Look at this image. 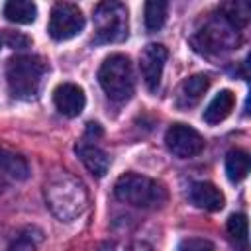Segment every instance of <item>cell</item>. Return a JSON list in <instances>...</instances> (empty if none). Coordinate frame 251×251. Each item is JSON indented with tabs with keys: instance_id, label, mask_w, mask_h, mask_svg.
I'll return each instance as SVG.
<instances>
[{
	"instance_id": "cell-15",
	"label": "cell",
	"mask_w": 251,
	"mask_h": 251,
	"mask_svg": "<svg viewBox=\"0 0 251 251\" xmlns=\"http://www.w3.org/2000/svg\"><path fill=\"white\" fill-rule=\"evenodd\" d=\"M0 171L10 175L16 180H24L29 175V167H27L25 159L16 155L14 151L6 149L4 145H0Z\"/></svg>"
},
{
	"instance_id": "cell-6",
	"label": "cell",
	"mask_w": 251,
	"mask_h": 251,
	"mask_svg": "<svg viewBox=\"0 0 251 251\" xmlns=\"http://www.w3.org/2000/svg\"><path fill=\"white\" fill-rule=\"evenodd\" d=\"M237 29H233L224 18L208 20L204 27L196 31L192 37L194 49L202 55H224L237 49Z\"/></svg>"
},
{
	"instance_id": "cell-14",
	"label": "cell",
	"mask_w": 251,
	"mask_h": 251,
	"mask_svg": "<svg viewBox=\"0 0 251 251\" xmlns=\"http://www.w3.org/2000/svg\"><path fill=\"white\" fill-rule=\"evenodd\" d=\"M233 106H235V94L231 90H220L210 100V104L206 106L202 118H204V122H208L212 126L214 124H220V122H224L231 114Z\"/></svg>"
},
{
	"instance_id": "cell-10",
	"label": "cell",
	"mask_w": 251,
	"mask_h": 251,
	"mask_svg": "<svg viewBox=\"0 0 251 251\" xmlns=\"http://www.w3.org/2000/svg\"><path fill=\"white\" fill-rule=\"evenodd\" d=\"M53 104L63 116L76 118L86 106V96H84V90L78 84L63 82L53 92Z\"/></svg>"
},
{
	"instance_id": "cell-2",
	"label": "cell",
	"mask_w": 251,
	"mask_h": 251,
	"mask_svg": "<svg viewBox=\"0 0 251 251\" xmlns=\"http://www.w3.org/2000/svg\"><path fill=\"white\" fill-rule=\"evenodd\" d=\"M45 76V63L35 55H18L10 59L6 80L12 96L20 100H33L39 94Z\"/></svg>"
},
{
	"instance_id": "cell-1",
	"label": "cell",
	"mask_w": 251,
	"mask_h": 251,
	"mask_svg": "<svg viewBox=\"0 0 251 251\" xmlns=\"http://www.w3.org/2000/svg\"><path fill=\"white\" fill-rule=\"evenodd\" d=\"M45 202L59 220L71 222L86 210L88 194L76 176L65 171H57L45 182Z\"/></svg>"
},
{
	"instance_id": "cell-21",
	"label": "cell",
	"mask_w": 251,
	"mask_h": 251,
	"mask_svg": "<svg viewBox=\"0 0 251 251\" xmlns=\"http://www.w3.org/2000/svg\"><path fill=\"white\" fill-rule=\"evenodd\" d=\"M224 20L233 27V29H241L247 25V20H249V6L245 2H229V4H224Z\"/></svg>"
},
{
	"instance_id": "cell-16",
	"label": "cell",
	"mask_w": 251,
	"mask_h": 251,
	"mask_svg": "<svg viewBox=\"0 0 251 251\" xmlns=\"http://www.w3.org/2000/svg\"><path fill=\"white\" fill-rule=\"evenodd\" d=\"M4 16L14 24H31L37 18V6L29 0H10L4 6Z\"/></svg>"
},
{
	"instance_id": "cell-12",
	"label": "cell",
	"mask_w": 251,
	"mask_h": 251,
	"mask_svg": "<svg viewBox=\"0 0 251 251\" xmlns=\"http://www.w3.org/2000/svg\"><path fill=\"white\" fill-rule=\"evenodd\" d=\"M188 198L190 202L200 208V210H206V212H218L224 208L226 204V198L222 194V190L218 186H214L212 182H194L188 190Z\"/></svg>"
},
{
	"instance_id": "cell-23",
	"label": "cell",
	"mask_w": 251,
	"mask_h": 251,
	"mask_svg": "<svg viewBox=\"0 0 251 251\" xmlns=\"http://www.w3.org/2000/svg\"><path fill=\"white\" fill-rule=\"evenodd\" d=\"M126 251H153V247H151L149 243H145V241H135V243H131Z\"/></svg>"
},
{
	"instance_id": "cell-18",
	"label": "cell",
	"mask_w": 251,
	"mask_h": 251,
	"mask_svg": "<svg viewBox=\"0 0 251 251\" xmlns=\"http://www.w3.org/2000/svg\"><path fill=\"white\" fill-rule=\"evenodd\" d=\"M226 173L231 182H241L249 173V153L243 149H233L226 157Z\"/></svg>"
},
{
	"instance_id": "cell-19",
	"label": "cell",
	"mask_w": 251,
	"mask_h": 251,
	"mask_svg": "<svg viewBox=\"0 0 251 251\" xmlns=\"http://www.w3.org/2000/svg\"><path fill=\"white\" fill-rule=\"evenodd\" d=\"M167 12H169V4L161 2V0H151L145 4L143 10V20H145V27L149 31H157L165 25L167 22Z\"/></svg>"
},
{
	"instance_id": "cell-24",
	"label": "cell",
	"mask_w": 251,
	"mask_h": 251,
	"mask_svg": "<svg viewBox=\"0 0 251 251\" xmlns=\"http://www.w3.org/2000/svg\"><path fill=\"white\" fill-rule=\"evenodd\" d=\"M116 249V243L114 241H102L94 251H114Z\"/></svg>"
},
{
	"instance_id": "cell-22",
	"label": "cell",
	"mask_w": 251,
	"mask_h": 251,
	"mask_svg": "<svg viewBox=\"0 0 251 251\" xmlns=\"http://www.w3.org/2000/svg\"><path fill=\"white\" fill-rule=\"evenodd\" d=\"M176 251H214V243L204 237H188L180 241Z\"/></svg>"
},
{
	"instance_id": "cell-13",
	"label": "cell",
	"mask_w": 251,
	"mask_h": 251,
	"mask_svg": "<svg viewBox=\"0 0 251 251\" xmlns=\"http://www.w3.org/2000/svg\"><path fill=\"white\" fill-rule=\"evenodd\" d=\"M75 149H76V155H78V159L82 161V165H84L94 176L102 178V176L108 173V169H110V159H108L106 151L100 149L96 143L80 141V143H76Z\"/></svg>"
},
{
	"instance_id": "cell-8",
	"label": "cell",
	"mask_w": 251,
	"mask_h": 251,
	"mask_svg": "<svg viewBox=\"0 0 251 251\" xmlns=\"http://www.w3.org/2000/svg\"><path fill=\"white\" fill-rule=\"evenodd\" d=\"M167 149L178 159L196 157L204 149V137L186 124H173L165 133Z\"/></svg>"
},
{
	"instance_id": "cell-3",
	"label": "cell",
	"mask_w": 251,
	"mask_h": 251,
	"mask_svg": "<svg viewBox=\"0 0 251 251\" xmlns=\"http://www.w3.org/2000/svg\"><path fill=\"white\" fill-rule=\"evenodd\" d=\"M98 82L112 102L122 104L129 100L135 88L133 67L129 57L122 53H114L106 57L98 69Z\"/></svg>"
},
{
	"instance_id": "cell-7",
	"label": "cell",
	"mask_w": 251,
	"mask_h": 251,
	"mask_svg": "<svg viewBox=\"0 0 251 251\" xmlns=\"http://www.w3.org/2000/svg\"><path fill=\"white\" fill-rule=\"evenodd\" d=\"M84 29V16L76 4H55L49 16L47 31L55 41H67L76 37Z\"/></svg>"
},
{
	"instance_id": "cell-11",
	"label": "cell",
	"mask_w": 251,
	"mask_h": 251,
	"mask_svg": "<svg viewBox=\"0 0 251 251\" xmlns=\"http://www.w3.org/2000/svg\"><path fill=\"white\" fill-rule=\"evenodd\" d=\"M208 88H210V76L204 73H196V75L184 78L176 88L175 106L178 110H188V108L196 106Z\"/></svg>"
},
{
	"instance_id": "cell-9",
	"label": "cell",
	"mask_w": 251,
	"mask_h": 251,
	"mask_svg": "<svg viewBox=\"0 0 251 251\" xmlns=\"http://www.w3.org/2000/svg\"><path fill=\"white\" fill-rule=\"evenodd\" d=\"M167 47L161 43H147L141 53H139V69H141V78L145 82V86L155 92L159 88L161 76H163V69L167 63Z\"/></svg>"
},
{
	"instance_id": "cell-5",
	"label": "cell",
	"mask_w": 251,
	"mask_h": 251,
	"mask_svg": "<svg viewBox=\"0 0 251 251\" xmlns=\"http://www.w3.org/2000/svg\"><path fill=\"white\" fill-rule=\"evenodd\" d=\"M127 8L122 2H100L94 8V41L118 43L127 37Z\"/></svg>"
},
{
	"instance_id": "cell-4",
	"label": "cell",
	"mask_w": 251,
	"mask_h": 251,
	"mask_svg": "<svg viewBox=\"0 0 251 251\" xmlns=\"http://www.w3.org/2000/svg\"><path fill=\"white\" fill-rule=\"evenodd\" d=\"M114 194L118 200L135 208H157L167 200V190L157 180L135 173L122 175L114 184Z\"/></svg>"
},
{
	"instance_id": "cell-17",
	"label": "cell",
	"mask_w": 251,
	"mask_h": 251,
	"mask_svg": "<svg viewBox=\"0 0 251 251\" xmlns=\"http://www.w3.org/2000/svg\"><path fill=\"white\" fill-rule=\"evenodd\" d=\"M41 243L43 231L37 226H25L10 241V251H37Z\"/></svg>"
},
{
	"instance_id": "cell-20",
	"label": "cell",
	"mask_w": 251,
	"mask_h": 251,
	"mask_svg": "<svg viewBox=\"0 0 251 251\" xmlns=\"http://www.w3.org/2000/svg\"><path fill=\"white\" fill-rule=\"evenodd\" d=\"M227 235L239 251H247V216L231 214L227 220Z\"/></svg>"
}]
</instances>
